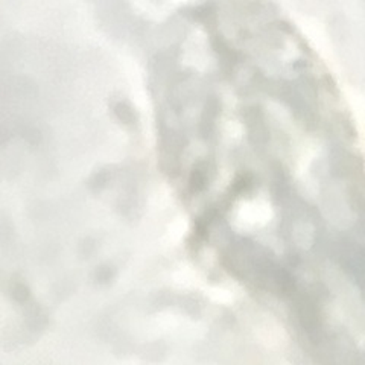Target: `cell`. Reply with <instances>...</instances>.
<instances>
[{"mask_svg":"<svg viewBox=\"0 0 365 365\" xmlns=\"http://www.w3.org/2000/svg\"><path fill=\"white\" fill-rule=\"evenodd\" d=\"M314 85H309L301 79V83H284L279 85V99L288 106L294 116L301 122L314 125L317 119V110L314 106Z\"/></svg>","mask_w":365,"mask_h":365,"instance_id":"obj_1","label":"cell"},{"mask_svg":"<svg viewBox=\"0 0 365 365\" xmlns=\"http://www.w3.org/2000/svg\"><path fill=\"white\" fill-rule=\"evenodd\" d=\"M343 259L345 270L356 279L361 289L365 292V250L358 245H349L344 248Z\"/></svg>","mask_w":365,"mask_h":365,"instance_id":"obj_2","label":"cell"},{"mask_svg":"<svg viewBox=\"0 0 365 365\" xmlns=\"http://www.w3.org/2000/svg\"><path fill=\"white\" fill-rule=\"evenodd\" d=\"M329 169L333 177H349L354 171V157L344 148H333L329 154Z\"/></svg>","mask_w":365,"mask_h":365,"instance_id":"obj_3","label":"cell"},{"mask_svg":"<svg viewBox=\"0 0 365 365\" xmlns=\"http://www.w3.org/2000/svg\"><path fill=\"white\" fill-rule=\"evenodd\" d=\"M219 110H221V105H219L218 99H210L206 104V109H204L202 118H201V125H200L204 135H207V132H210L213 130V123H215V119H216Z\"/></svg>","mask_w":365,"mask_h":365,"instance_id":"obj_4","label":"cell"},{"mask_svg":"<svg viewBox=\"0 0 365 365\" xmlns=\"http://www.w3.org/2000/svg\"><path fill=\"white\" fill-rule=\"evenodd\" d=\"M114 114L118 116V119L123 123H135L136 122V113L127 102H119L114 106Z\"/></svg>","mask_w":365,"mask_h":365,"instance_id":"obj_5","label":"cell"},{"mask_svg":"<svg viewBox=\"0 0 365 365\" xmlns=\"http://www.w3.org/2000/svg\"><path fill=\"white\" fill-rule=\"evenodd\" d=\"M192 15L195 20L209 25V23H212V20H215V8H213L210 4H206L202 6L195 8Z\"/></svg>","mask_w":365,"mask_h":365,"instance_id":"obj_6","label":"cell"},{"mask_svg":"<svg viewBox=\"0 0 365 365\" xmlns=\"http://www.w3.org/2000/svg\"><path fill=\"white\" fill-rule=\"evenodd\" d=\"M207 183V174H206V169H197V171L193 172V180L192 184L195 186V189H202L204 186Z\"/></svg>","mask_w":365,"mask_h":365,"instance_id":"obj_7","label":"cell"}]
</instances>
